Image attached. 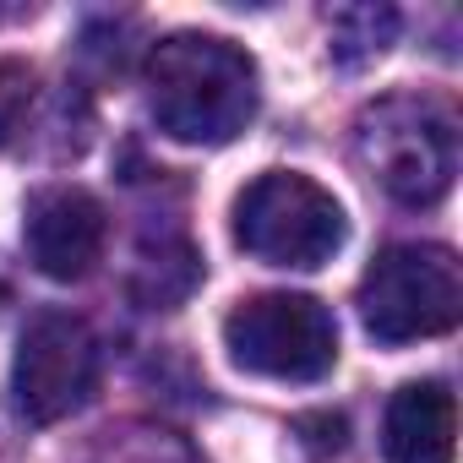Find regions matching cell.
I'll return each instance as SVG.
<instances>
[{
    "mask_svg": "<svg viewBox=\"0 0 463 463\" xmlns=\"http://www.w3.org/2000/svg\"><path fill=\"white\" fill-rule=\"evenodd\" d=\"M147 115L191 147L235 142L257 115V61L218 33H175L147 55Z\"/></svg>",
    "mask_w": 463,
    "mask_h": 463,
    "instance_id": "obj_1",
    "label": "cell"
},
{
    "mask_svg": "<svg viewBox=\"0 0 463 463\" xmlns=\"http://www.w3.org/2000/svg\"><path fill=\"white\" fill-rule=\"evenodd\" d=\"M354 147L365 169L382 180V191L403 207H430L452 191L458 126L436 99H414V93L376 99L354 126Z\"/></svg>",
    "mask_w": 463,
    "mask_h": 463,
    "instance_id": "obj_2",
    "label": "cell"
},
{
    "mask_svg": "<svg viewBox=\"0 0 463 463\" xmlns=\"http://www.w3.org/2000/svg\"><path fill=\"white\" fill-rule=\"evenodd\" d=\"M349 235L327 185L295 169H268L235 196V241L268 268H322Z\"/></svg>",
    "mask_w": 463,
    "mask_h": 463,
    "instance_id": "obj_3",
    "label": "cell"
},
{
    "mask_svg": "<svg viewBox=\"0 0 463 463\" xmlns=\"http://www.w3.org/2000/svg\"><path fill=\"white\" fill-rule=\"evenodd\" d=\"M463 317V273L447 246H387L360 279V322L376 344H420Z\"/></svg>",
    "mask_w": 463,
    "mask_h": 463,
    "instance_id": "obj_4",
    "label": "cell"
},
{
    "mask_svg": "<svg viewBox=\"0 0 463 463\" xmlns=\"http://www.w3.org/2000/svg\"><path fill=\"white\" fill-rule=\"evenodd\" d=\"M223 349L273 382H322L338 365V322L311 295H251L223 317Z\"/></svg>",
    "mask_w": 463,
    "mask_h": 463,
    "instance_id": "obj_5",
    "label": "cell"
},
{
    "mask_svg": "<svg viewBox=\"0 0 463 463\" xmlns=\"http://www.w3.org/2000/svg\"><path fill=\"white\" fill-rule=\"evenodd\" d=\"M99 387V338L71 311H39L12 360V392L28 425L77 414Z\"/></svg>",
    "mask_w": 463,
    "mask_h": 463,
    "instance_id": "obj_6",
    "label": "cell"
},
{
    "mask_svg": "<svg viewBox=\"0 0 463 463\" xmlns=\"http://www.w3.org/2000/svg\"><path fill=\"white\" fill-rule=\"evenodd\" d=\"M23 241H28V262L44 279L77 284L104 262V241H109L104 202L82 185H44L28 196Z\"/></svg>",
    "mask_w": 463,
    "mask_h": 463,
    "instance_id": "obj_7",
    "label": "cell"
},
{
    "mask_svg": "<svg viewBox=\"0 0 463 463\" xmlns=\"http://www.w3.org/2000/svg\"><path fill=\"white\" fill-rule=\"evenodd\" d=\"M452 436H458V403L447 382H409L392 392L382 420L387 463H452Z\"/></svg>",
    "mask_w": 463,
    "mask_h": 463,
    "instance_id": "obj_8",
    "label": "cell"
},
{
    "mask_svg": "<svg viewBox=\"0 0 463 463\" xmlns=\"http://www.w3.org/2000/svg\"><path fill=\"white\" fill-rule=\"evenodd\" d=\"M82 463H202V452L169 430V425H147V420H126V425H109Z\"/></svg>",
    "mask_w": 463,
    "mask_h": 463,
    "instance_id": "obj_9",
    "label": "cell"
},
{
    "mask_svg": "<svg viewBox=\"0 0 463 463\" xmlns=\"http://www.w3.org/2000/svg\"><path fill=\"white\" fill-rule=\"evenodd\" d=\"M196 279H202L196 251H191L185 241H169V246L158 241V251L147 246L142 262H137V300H147V306H175V300L191 295Z\"/></svg>",
    "mask_w": 463,
    "mask_h": 463,
    "instance_id": "obj_10",
    "label": "cell"
},
{
    "mask_svg": "<svg viewBox=\"0 0 463 463\" xmlns=\"http://www.w3.org/2000/svg\"><path fill=\"white\" fill-rule=\"evenodd\" d=\"M392 39H398V12L392 6H349V12H333V55L344 66L376 61Z\"/></svg>",
    "mask_w": 463,
    "mask_h": 463,
    "instance_id": "obj_11",
    "label": "cell"
},
{
    "mask_svg": "<svg viewBox=\"0 0 463 463\" xmlns=\"http://www.w3.org/2000/svg\"><path fill=\"white\" fill-rule=\"evenodd\" d=\"M33 109V66L0 61V142H12Z\"/></svg>",
    "mask_w": 463,
    "mask_h": 463,
    "instance_id": "obj_12",
    "label": "cell"
},
{
    "mask_svg": "<svg viewBox=\"0 0 463 463\" xmlns=\"http://www.w3.org/2000/svg\"><path fill=\"white\" fill-rule=\"evenodd\" d=\"M6 300H12V279L0 273V311H6Z\"/></svg>",
    "mask_w": 463,
    "mask_h": 463,
    "instance_id": "obj_13",
    "label": "cell"
}]
</instances>
